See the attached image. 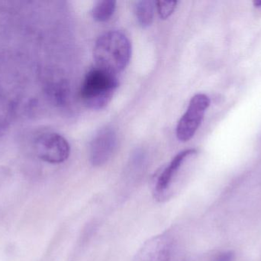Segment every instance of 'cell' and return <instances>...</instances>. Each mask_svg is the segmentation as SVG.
Returning a JSON list of instances; mask_svg holds the SVG:
<instances>
[{
	"label": "cell",
	"instance_id": "obj_10",
	"mask_svg": "<svg viewBox=\"0 0 261 261\" xmlns=\"http://www.w3.org/2000/svg\"><path fill=\"white\" fill-rule=\"evenodd\" d=\"M176 4V1H158L155 3L158 14L162 19H166L173 13Z\"/></svg>",
	"mask_w": 261,
	"mask_h": 261
},
{
	"label": "cell",
	"instance_id": "obj_13",
	"mask_svg": "<svg viewBox=\"0 0 261 261\" xmlns=\"http://www.w3.org/2000/svg\"><path fill=\"white\" fill-rule=\"evenodd\" d=\"M254 6L257 8H260L261 9V0H259V1L254 2Z\"/></svg>",
	"mask_w": 261,
	"mask_h": 261
},
{
	"label": "cell",
	"instance_id": "obj_5",
	"mask_svg": "<svg viewBox=\"0 0 261 261\" xmlns=\"http://www.w3.org/2000/svg\"><path fill=\"white\" fill-rule=\"evenodd\" d=\"M210 105V98L204 93H198L192 98L187 111L176 127V136L179 140L187 142L194 136Z\"/></svg>",
	"mask_w": 261,
	"mask_h": 261
},
{
	"label": "cell",
	"instance_id": "obj_7",
	"mask_svg": "<svg viewBox=\"0 0 261 261\" xmlns=\"http://www.w3.org/2000/svg\"><path fill=\"white\" fill-rule=\"evenodd\" d=\"M117 146V135L112 127L100 129L93 136L90 144V160L94 167L107 163L113 156Z\"/></svg>",
	"mask_w": 261,
	"mask_h": 261
},
{
	"label": "cell",
	"instance_id": "obj_2",
	"mask_svg": "<svg viewBox=\"0 0 261 261\" xmlns=\"http://www.w3.org/2000/svg\"><path fill=\"white\" fill-rule=\"evenodd\" d=\"M119 86L116 75L99 67L91 69L81 87L83 102L89 108L101 110L108 105Z\"/></svg>",
	"mask_w": 261,
	"mask_h": 261
},
{
	"label": "cell",
	"instance_id": "obj_6",
	"mask_svg": "<svg viewBox=\"0 0 261 261\" xmlns=\"http://www.w3.org/2000/svg\"><path fill=\"white\" fill-rule=\"evenodd\" d=\"M35 152L41 160L51 164L65 162L70 153L67 139L56 133H43L35 141Z\"/></svg>",
	"mask_w": 261,
	"mask_h": 261
},
{
	"label": "cell",
	"instance_id": "obj_4",
	"mask_svg": "<svg viewBox=\"0 0 261 261\" xmlns=\"http://www.w3.org/2000/svg\"><path fill=\"white\" fill-rule=\"evenodd\" d=\"M195 149H189L178 153L171 162L160 173L153 184V195L158 202L170 200L176 194V182L178 175L186 161L196 154Z\"/></svg>",
	"mask_w": 261,
	"mask_h": 261
},
{
	"label": "cell",
	"instance_id": "obj_3",
	"mask_svg": "<svg viewBox=\"0 0 261 261\" xmlns=\"http://www.w3.org/2000/svg\"><path fill=\"white\" fill-rule=\"evenodd\" d=\"M135 261H185L179 242L170 232L163 233L146 242Z\"/></svg>",
	"mask_w": 261,
	"mask_h": 261
},
{
	"label": "cell",
	"instance_id": "obj_12",
	"mask_svg": "<svg viewBox=\"0 0 261 261\" xmlns=\"http://www.w3.org/2000/svg\"><path fill=\"white\" fill-rule=\"evenodd\" d=\"M234 254L233 251H228L218 254L213 261H234Z\"/></svg>",
	"mask_w": 261,
	"mask_h": 261
},
{
	"label": "cell",
	"instance_id": "obj_1",
	"mask_svg": "<svg viewBox=\"0 0 261 261\" xmlns=\"http://www.w3.org/2000/svg\"><path fill=\"white\" fill-rule=\"evenodd\" d=\"M93 57L96 67L117 76L129 64L132 57L130 40L121 31H109L96 41Z\"/></svg>",
	"mask_w": 261,
	"mask_h": 261
},
{
	"label": "cell",
	"instance_id": "obj_11",
	"mask_svg": "<svg viewBox=\"0 0 261 261\" xmlns=\"http://www.w3.org/2000/svg\"><path fill=\"white\" fill-rule=\"evenodd\" d=\"M49 93L52 99L55 100L58 104H62L67 96V87L64 84H57L51 86Z\"/></svg>",
	"mask_w": 261,
	"mask_h": 261
},
{
	"label": "cell",
	"instance_id": "obj_9",
	"mask_svg": "<svg viewBox=\"0 0 261 261\" xmlns=\"http://www.w3.org/2000/svg\"><path fill=\"white\" fill-rule=\"evenodd\" d=\"M116 8V2L113 0H102L95 4L92 14L96 21H107L113 16Z\"/></svg>",
	"mask_w": 261,
	"mask_h": 261
},
{
	"label": "cell",
	"instance_id": "obj_8",
	"mask_svg": "<svg viewBox=\"0 0 261 261\" xmlns=\"http://www.w3.org/2000/svg\"><path fill=\"white\" fill-rule=\"evenodd\" d=\"M154 6V2L150 0L137 2L135 6V15L141 27H148L153 22Z\"/></svg>",
	"mask_w": 261,
	"mask_h": 261
}]
</instances>
